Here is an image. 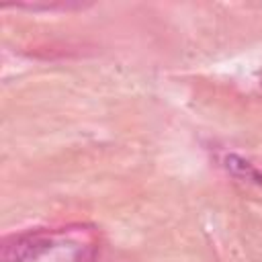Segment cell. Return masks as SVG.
I'll return each instance as SVG.
<instances>
[{"label": "cell", "instance_id": "6da1fadb", "mask_svg": "<svg viewBox=\"0 0 262 262\" xmlns=\"http://www.w3.org/2000/svg\"><path fill=\"white\" fill-rule=\"evenodd\" d=\"M53 242L43 233H23L12 235L2 244V262H33L49 252Z\"/></svg>", "mask_w": 262, "mask_h": 262}, {"label": "cell", "instance_id": "7a4b0ae2", "mask_svg": "<svg viewBox=\"0 0 262 262\" xmlns=\"http://www.w3.org/2000/svg\"><path fill=\"white\" fill-rule=\"evenodd\" d=\"M223 164L231 176H235L244 182H254V184L262 186V172L252 162H248L246 158H242L237 154H229V156H225Z\"/></svg>", "mask_w": 262, "mask_h": 262}]
</instances>
